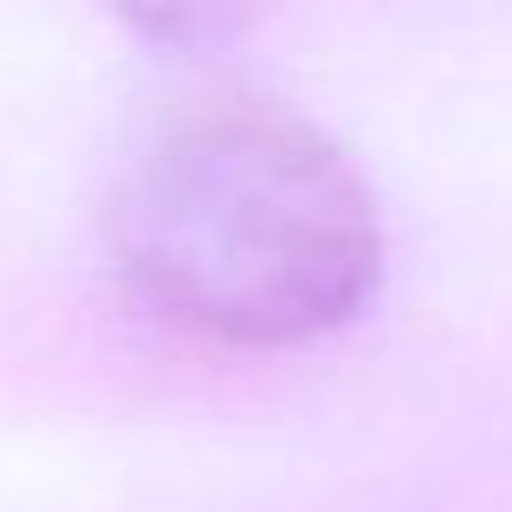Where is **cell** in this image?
I'll use <instances>...</instances> for the list:
<instances>
[{
    "mask_svg": "<svg viewBox=\"0 0 512 512\" xmlns=\"http://www.w3.org/2000/svg\"><path fill=\"white\" fill-rule=\"evenodd\" d=\"M104 7L150 46L182 52V59H208V52H227L234 39L253 33L266 0H104Z\"/></svg>",
    "mask_w": 512,
    "mask_h": 512,
    "instance_id": "obj_2",
    "label": "cell"
},
{
    "mask_svg": "<svg viewBox=\"0 0 512 512\" xmlns=\"http://www.w3.org/2000/svg\"><path fill=\"white\" fill-rule=\"evenodd\" d=\"M104 240L143 312L227 350L318 344L383 279L363 169L266 98H201L150 124L117 169Z\"/></svg>",
    "mask_w": 512,
    "mask_h": 512,
    "instance_id": "obj_1",
    "label": "cell"
}]
</instances>
